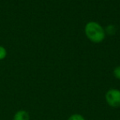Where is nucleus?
<instances>
[{
	"instance_id": "1",
	"label": "nucleus",
	"mask_w": 120,
	"mask_h": 120,
	"mask_svg": "<svg viewBox=\"0 0 120 120\" xmlns=\"http://www.w3.org/2000/svg\"><path fill=\"white\" fill-rule=\"evenodd\" d=\"M85 33L88 39L95 43H101L105 37L104 29L99 23L95 21H90L86 25Z\"/></svg>"
},
{
	"instance_id": "2",
	"label": "nucleus",
	"mask_w": 120,
	"mask_h": 120,
	"mask_svg": "<svg viewBox=\"0 0 120 120\" xmlns=\"http://www.w3.org/2000/svg\"><path fill=\"white\" fill-rule=\"evenodd\" d=\"M104 99L110 107L117 109L120 107V90L117 88H111L108 90L104 96Z\"/></svg>"
},
{
	"instance_id": "3",
	"label": "nucleus",
	"mask_w": 120,
	"mask_h": 120,
	"mask_svg": "<svg viewBox=\"0 0 120 120\" xmlns=\"http://www.w3.org/2000/svg\"><path fill=\"white\" fill-rule=\"evenodd\" d=\"M13 120H30V114L26 110L21 109L15 113Z\"/></svg>"
},
{
	"instance_id": "4",
	"label": "nucleus",
	"mask_w": 120,
	"mask_h": 120,
	"mask_svg": "<svg viewBox=\"0 0 120 120\" xmlns=\"http://www.w3.org/2000/svg\"><path fill=\"white\" fill-rule=\"evenodd\" d=\"M67 120H86L83 115L80 114H72V115L69 116Z\"/></svg>"
},
{
	"instance_id": "5",
	"label": "nucleus",
	"mask_w": 120,
	"mask_h": 120,
	"mask_svg": "<svg viewBox=\"0 0 120 120\" xmlns=\"http://www.w3.org/2000/svg\"><path fill=\"white\" fill-rule=\"evenodd\" d=\"M7 56V50L4 47L0 46V60L5 59Z\"/></svg>"
},
{
	"instance_id": "6",
	"label": "nucleus",
	"mask_w": 120,
	"mask_h": 120,
	"mask_svg": "<svg viewBox=\"0 0 120 120\" xmlns=\"http://www.w3.org/2000/svg\"><path fill=\"white\" fill-rule=\"evenodd\" d=\"M113 74H114V76L116 79L120 80V65L114 68V71H113Z\"/></svg>"
},
{
	"instance_id": "7",
	"label": "nucleus",
	"mask_w": 120,
	"mask_h": 120,
	"mask_svg": "<svg viewBox=\"0 0 120 120\" xmlns=\"http://www.w3.org/2000/svg\"><path fill=\"white\" fill-rule=\"evenodd\" d=\"M106 31H107V33H109V34H114V33H115V29H114V25H109V26L107 27V29H106Z\"/></svg>"
}]
</instances>
